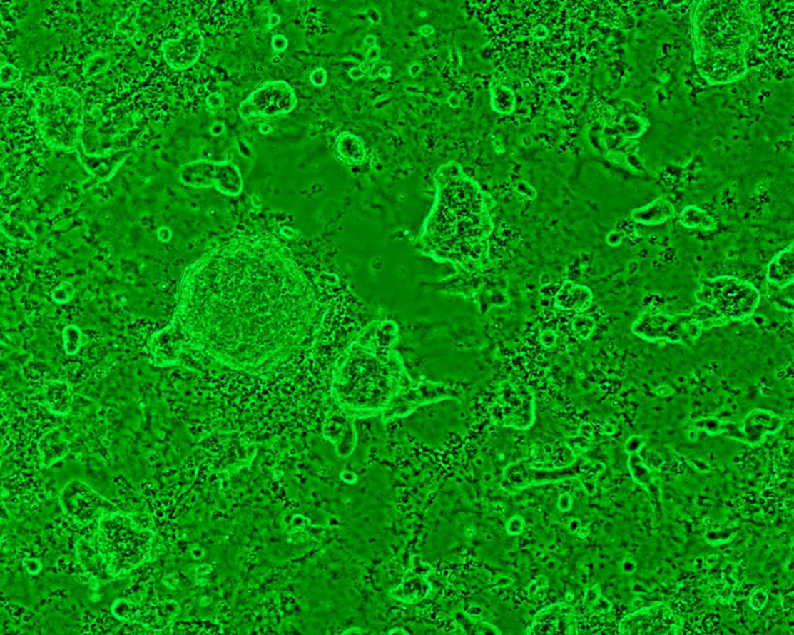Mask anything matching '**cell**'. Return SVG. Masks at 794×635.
<instances>
[{"label":"cell","instance_id":"6da1fadb","mask_svg":"<svg viewBox=\"0 0 794 635\" xmlns=\"http://www.w3.org/2000/svg\"><path fill=\"white\" fill-rule=\"evenodd\" d=\"M194 277L208 292L210 345L229 366L266 371L317 328L315 292L275 240H229L204 259Z\"/></svg>","mask_w":794,"mask_h":635},{"label":"cell","instance_id":"7a4b0ae2","mask_svg":"<svg viewBox=\"0 0 794 635\" xmlns=\"http://www.w3.org/2000/svg\"><path fill=\"white\" fill-rule=\"evenodd\" d=\"M436 183V201L421 236L424 253L477 271L488 258L493 231L483 193L454 162L439 170Z\"/></svg>","mask_w":794,"mask_h":635},{"label":"cell","instance_id":"3957f363","mask_svg":"<svg viewBox=\"0 0 794 635\" xmlns=\"http://www.w3.org/2000/svg\"><path fill=\"white\" fill-rule=\"evenodd\" d=\"M398 337V327L392 321L375 322L345 351L332 382V394L342 407L387 416L412 381L394 350Z\"/></svg>","mask_w":794,"mask_h":635},{"label":"cell","instance_id":"277c9868","mask_svg":"<svg viewBox=\"0 0 794 635\" xmlns=\"http://www.w3.org/2000/svg\"><path fill=\"white\" fill-rule=\"evenodd\" d=\"M120 510L97 521L96 532L77 544L81 564L94 576L115 578L150 562L155 532L142 528Z\"/></svg>","mask_w":794,"mask_h":635},{"label":"cell","instance_id":"5b68a950","mask_svg":"<svg viewBox=\"0 0 794 635\" xmlns=\"http://www.w3.org/2000/svg\"><path fill=\"white\" fill-rule=\"evenodd\" d=\"M29 93L34 100L35 116L45 142L52 148L66 150L79 146L83 124V105L79 94L49 78L35 81L29 86Z\"/></svg>","mask_w":794,"mask_h":635},{"label":"cell","instance_id":"8992f818","mask_svg":"<svg viewBox=\"0 0 794 635\" xmlns=\"http://www.w3.org/2000/svg\"><path fill=\"white\" fill-rule=\"evenodd\" d=\"M695 297L698 304L713 308L729 322L749 320L761 301L760 292L755 285L728 275L707 278Z\"/></svg>","mask_w":794,"mask_h":635},{"label":"cell","instance_id":"52a82bcc","mask_svg":"<svg viewBox=\"0 0 794 635\" xmlns=\"http://www.w3.org/2000/svg\"><path fill=\"white\" fill-rule=\"evenodd\" d=\"M594 463L579 458L569 466L559 469H541L525 459L509 464L504 469L502 488L509 493H516L531 487L567 479H578L585 484L593 472Z\"/></svg>","mask_w":794,"mask_h":635},{"label":"cell","instance_id":"ba28073f","mask_svg":"<svg viewBox=\"0 0 794 635\" xmlns=\"http://www.w3.org/2000/svg\"><path fill=\"white\" fill-rule=\"evenodd\" d=\"M640 339L655 342L666 340L672 345H690L701 337V324L688 315H671L663 313H644L631 326Z\"/></svg>","mask_w":794,"mask_h":635},{"label":"cell","instance_id":"9c48e42d","mask_svg":"<svg viewBox=\"0 0 794 635\" xmlns=\"http://www.w3.org/2000/svg\"><path fill=\"white\" fill-rule=\"evenodd\" d=\"M298 105L295 91L283 80L268 81L259 86L240 104V117L244 120H273L288 115Z\"/></svg>","mask_w":794,"mask_h":635},{"label":"cell","instance_id":"30bf717a","mask_svg":"<svg viewBox=\"0 0 794 635\" xmlns=\"http://www.w3.org/2000/svg\"><path fill=\"white\" fill-rule=\"evenodd\" d=\"M491 418L497 425L525 431L536 421V398L523 385L504 381L499 396L491 407Z\"/></svg>","mask_w":794,"mask_h":635},{"label":"cell","instance_id":"8fae6325","mask_svg":"<svg viewBox=\"0 0 794 635\" xmlns=\"http://www.w3.org/2000/svg\"><path fill=\"white\" fill-rule=\"evenodd\" d=\"M59 502L66 514L80 525H90L118 510L117 505L80 479L66 483L59 494Z\"/></svg>","mask_w":794,"mask_h":635},{"label":"cell","instance_id":"7c38bea8","mask_svg":"<svg viewBox=\"0 0 794 635\" xmlns=\"http://www.w3.org/2000/svg\"><path fill=\"white\" fill-rule=\"evenodd\" d=\"M180 178L185 185L193 188L215 186L218 190L228 196L239 195L243 188L241 173L230 162H191L180 170Z\"/></svg>","mask_w":794,"mask_h":635},{"label":"cell","instance_id":"4fadbf2b","mask_svg":"<svg viewBox=\"0 0 794 635\" xmlns=\"http://www.w3.org/2000/svg\"><path fill=\"white\" fill-rule=\"evenodd\" d=\"M784 427V420L771 410L755 409L750 412L740 427L731 421L722 420L720 435L728 439L758 447L765 442L769 435L779 433Z\"/></svg>","mask_w":794,"mask_h":635},{"label":"cell","instance_id":"5bb4252c","mask_svg":"<svg viewBox=\"0 0 794 635\" xmlns=\"http://www.w3.org/2000/svg\"><path fill=\"white\" fill-rule=\"evenodd\" d=\"M204 39L195 24H183L177 37L166 40L161 50L168 66L185 70L195 64L203 51Z\"/></svg>","mask_w":794,"mask_h":635},{"label":"cell","instance_id":"9a60e30c","mask_svg":"<svg viewBox=\"0 0 794 635\" xmlns=\"http://www.w3.org/2000/svg\"><path fill=\"white\" fill-rule=\"evenodd\" d=\"M452 391L442 383L412 381L389 412L388 417H404L422 405L452 399Z\"/></svg>","mask_w":794,"mask_h":635},{"label":"cell","instance_id":"2e32d148","mask_svg":"<svg viewBox=\"0 0 794 635\" xmlns=\"http://www.w3.org/2000/svg\"><path fill=\"white\" fill-rule=\"evenodd\" d=\"M793 243L776 254L767 265L766 278L769 285L776 289H785L793 285Z\"/></svg>","mask_w":794,"mask_h":635},{"label":"cell","instance_id":"e0dca14e","mask_svg":"<svg viewBox=\"0 0 794 635\" xmlns=\"http://www.w3.org/2000/svg\"><path fill=\"white\" fill-rule=\"evenodd\" d=\"M38 451L41 456L42 466L51 467L58 463L70 452L71 444L64 437L63 432L58 427L46 432L37 442Z\"/></svg>","mask_w":794,"mask_h":635},{"label":"cell","instance_id":"ac0fdd59","mask_svg":"<svg viewBox=\"0 0 794 635\" xmlns=\"http://www.w3.org/2000/svg\"><path fill=\"white\" fill-rule=\"evenodd\" d=\"M594 294L588 286L566 282L556 296V306L572 312H585L593 303Z\"/></svg>","mask_w":794,"mask_h":635},{"label":"cell","instance_id":"d6986e66","mask_svg":"<svg viewBox=\"0 0 794 635\" xmlns=\"http://www.w3.org/2000/svg\"><path fill=\"white\" fill-rule=\"evenodd\" d=\"M675 215V208L671 202L658 197L645 206L636 208L631 212V220L645 226H657L671 220Z\"/></svg>","mask_w":794,"mask_h":635},{"label":"cell","instance_id":"ffe728a7","mask_svg":"<svg viewBox=\"0 0 794 635\" xmlns=\"http://www.w3.org/2000/svg\"><path fill=\"white\" fill-rule=\"evenodd\" d=\"M81 161L91 174L100 182L109 180L117 171L118 167L126 161V153H116L113 155L93 156L86 155L85 151H79Z\"/></svg>","mask_w":794,"mask_h":635},{"label":"cell","instance_id":"44dd1931","mask_svg":"<svg viewBox=\"0 0 794 635\" xmlns=\"http://www.w3.org/2000/svg\"><path fill=\"white\" fill-rule=\"evenodd\" d=\"M44 396L48 409L54 415H68L73 404L72 388L63 380L49 381L45 386Z\"/></svg>","mask_w":794,"mask_h":635},{"label":"cell","instance_id":"7402d4cb","mask_svg":"<svg viewBox=\"0 0 794 635\" xmlns=\"http://www.w3.org/2000/svg\"><path fill=\"white\" fill-rule=\"evenodd\" d=\"M628 455L629 474H631L634 482L646 489L651 498L660 499L661 494L660 486L658 485L657 479H656L652 469L640 456V452L629 453Z\"/></svg>","mask_w":794,"mask_h":635},{"label":"cell","instance_id":"603a6c76","mask_svg":"<svg viewBox=\"0 0 794 635\" xmlns=\"http://www.w3.org/2000/svg\"><path fill=\"white\" fill-rule=\"evenodd\" d=\"M336 150L337 156L345 164H361L366 158L363 142L360 138L350 132H344L337 136Z\"/></svg>","mask_w":794,"mask_h":635},{"label":"cell","instance_id":"cb8c5ba5","mask_svg":"<svg viewBox=\"0 0 794 635\" xmlns=\"http://www.w3.org/2000/svg\"><path fill=\"white\" fill-rule=\"evenodd\" d=\"M680 223L685 228L698 229V230L714 231L717 223L706 210L695 205H688L680 213Z\"/></svg>","mask_w":794,"mask_h":635},{"label":"cell","instance_id":"d4e9b609","mask_svg":"<svg viewBox=\"0 0 794 635\" xmlns=\"http://www.w3.org/2000/svg\"><path fill=\"white\" fill-rule=\"evenodd\" d=\"M690 315L691 318H695L698 322L701 323L703 331L704 330L715 328V327L726 326L731 323L726 318H723L720 313L716 312L713 308L702 306V305H701V307L696 308Z\"/></svg>","mask_w":794,"mask_h":635},{"label":"cell","instance_id":"484cf974","mask_svg":"<svg viewBox=\"0 0 794 635\" xmlns=\"http://www.w3.org/2000/svg\"><path fill=\"white\" fill-rule=\"evenodd\" d=\"M63 342L66 352L68 355H75L79 352L82 345V332L77 326H67L63 330Z\"/></svg>","mask_w":794,"mask_h":635},{"label":"cell","instance_id":"4316f807","mask_svg":"<svg viewBox=\"0 0 794 635\" xmlns=\"http://www.w3.org/2000/svg\"><path fill=\"white\" fill-rule=\"evenodd\" d=\"M575 331L581 337L582 339H588L589 337L593 334L594 329H595V320L589 316H579L575 320L574 323Z\"/></svg>","mask_w":794,"mask_h":635},{"label":"cell","instance_id":"83f0119b","mask_svg":"<svg viewBox=\"0 0 794 635\" xmlns=\"http://www.w3.org/2000/svg\"><path fill=\"white\" fill-rule=\"evenodd\" d=\"M21 73L17 67L9 64H4L1 67V85L4 86L12 85L13 83L21 79Z\"/></svg>","mask_w":794,"mask_h":635},{"label":"cell","instance_id":"f1b7e54d","mask_svg":"<svg viewBox=\"0 0 794 635\" xmlns=\"http://www.w3.org/2000/svg\"><path fill=\"white\" fill-rule=\"evenodd\" d=\"M733 537V532L729 531V529H725V531H720V529H718V531H710L707 532L706 539L710 544L721 545L726 544V543L731 542Z\"/></svg>","mask_w":794,"mask_h":635},{"label":"cell","instance_id":"f546056e","mask_svg":"<svg viewBox=\"0 0 794 635\" xmlns=\"http://www.w3.org/2000/svg\"><path fill=\"white\" fill-rule=\"evenodd\" d=\"M646 437L641 436V435H634L626 440L625 444L626 453L641 452L643 448L646 447Z\"/></svg>","mask_w":794,"mask_h":635},{"label":"cell","instance_id":"4dcf8cb0","mask_svg":"<svg viewBox=\"0 0 794 635\" xmlns=\"http://www.w3.org/2000/svg\"><path fill=\"white\" fill-rule=\"evenodd\" d=\"M767 601H768V594H767V591L764 590V589L761 588L753 591L750 598V607H752L753 610H755V611H760V610L763 609V608L765 606Z\"/></svg>","mask_w":794,"mask_h":635},{"label":"cell","instance_id":"1f68e13d","mask_svg":"<svg viewBox=\"0 0 794 635\" xmlns=\"http://www.w3.org/2000/svg\"><path fill=\"white\" fill-rule=\"evenodd\" d=\"M310 83L317 88H322L327 83L328 80V73L322 67H317L313 69L309 76Z\"/></svg>","mask_w":794,"mask_h":635},{"label":"cell","instance_id":"d6a6232c","mask_svg":"<svg viewBox=\"0 0 794 635\" xmlns=\"http://www.w3.org/2000/svg\"><path fill=\"white\" fill-rule=\"evenodd\" d=\"M129 14L131 15L126 16V18L123 20L124 21H126V23L128 24H118V29H120L121 32H123V34H126V36L131 38L132 36H133V35H135V32H136L135 31V29H136V24H135V19H136V14H134V11H131Z\"/></svg>","mask_w":794,"mask_h":635},{"label":"cell","instance_id":"836d02e7","mask_svg":"<svg viewBox=\"0 0 794 635\" xmlns=\"http://www.w3.org/2000/svg\"><path fill=\"white\" fill-rule=\"evenodd\" d=\"M524 520L520 516H514L507 524V532L511 536H518L524 531Z\"/></svg>","mask_w":794,"mask_h":635},{"label":"cell","instance_id":"e575fe53","mask_svg":"<svg viewBox=\"0 0 794 635\" xmlns=\"http://www.w3.org/2000/svg\"><path fill=\"white\" fill-rule=\"evenodd\" d=\"M271 47L275 53L285 52L288 47V39L283 34H275L271 39Z\"/></svg>","mask_w":794,"mask_h":635},{"label":"cell","instance_id":"d590c367","mask_svg":"<svg viewBox=\"0 0 794 635\" xmlns=\"http://www.w3.org/2000/svg\"><path fill=\"white\" fill-rule=\"evenodd\" d=\"M207 105L213 111L220 110L224 105V98L220 93H212L207 97Z\"/></svg>","mask_w":794,"mask_h":635},{"label":"cell","instance_id":"8d00e7d4","mask_svg":"<svg viewBox=\"0 0 794 635\" xmlns=\"http://www.w3.org/2000/svg\"><path fill=\"white\" fill-rule=\"evenodd\" d=\"M606 242L607 244L610 245V247H619V245L623 243V235L617 231L610 232V233L607 235Z\"/></svg>","mask_w":794,"mask_h":635},{"label":"cell","instance_id":"74e56055","mask_svg":"<svg viewBox=\"0 0 794 635\" xmlns=\"http://www.w3.org/2000/svg\"><path fill=\"white\" fill-rule=\"evenodd\" d=\"M380 59V49L377 45L374 46V47L369 48V50L367 51L366 56H365V59H366V62H368L369 64H372V62L378 61Z\"/></svg>","mask_w":794,"mask_h":635},{"label":"cell","instance_id":"f35d334b","mask_svg":"<svg viewBox=\"0 0 794 635\" xmlns=\"http://www.w3.org/2000/svg\"><path fill=\"white\" fill-rule=\"evenodd\" d=\"M636 569H637V567H636V562H633V560H631V559L626 558V559H625V561L623 562V564H622V572H623V574H633V572H636Z\"/></svg>","mask_w":794,"mask_h":635},{"label":"cell","instance_id":"ab89813d","mask_svg":"<svg viewBox=\"0 0 794 635\" xmlns=\"http://www.w3.org/2000/svg\"><path fill=\"white\" fill-rule=\"evenodd\" d=\"M626 161H628V163L629 164V166L633 167V168H634V169H636V170L643 169V170H644V167H643V164L641 163V162H640L639 158H637L636 156H634V155L628 156V158H626Z\"/></svg>","mask_w":794,"mask_h":635},{"label":"cell","instance_id":"60d3db41","mask_svg":"<svg viewBox=\"0 0 794 635\" xmlns=\"http://www.w3.org/2000/svg\"><path fill=\"white\" fill-rule=\"evenodd\" d=\"M561 502H563L564 504L563 507H560L561 510H564V512H566V510L571 509L572 499L571 497L569 496V494H561Z\"/></svg>","mask_w":794,"mask_h":635},{"label":"cell","instance_id":"b9f144b4","mask_svg":"<svg viewBox=\"0 0 794 635\" xmlns=\"http://www.w3.org/2000/svg\"><path fill=\"white\" fill-rule=\"evenodd\" d=\"M364 75L363 71H362L359 67H353V68H351L350 72H348V76H350L352 80H360L364 77Z\"/></svg>","mask_w":794,"mask_h":635},{"label":"cell","instance_id":"7bdbcfd3","mask_svg":"<svg viewBox=\"0 0 794 635\" xmlns=\"http://www.w3.org/2000/svg\"><path fill=\"white\" fill-rule=\"evenodd\" d=\"M225 129V126L223 123H215L210 127V132L213 135H220Z\"/></svg>","mask_w":794,"mask_h":635},{"label":"cell","instance_id":"ee69618b","mask_svg":"<svg viewBox=\"0 0 794 635\" xmlns=\"http://www.w3.org/2000/svg\"><path fill=\"white\" fill-rule=\"evenodd\" d=\"M280 18L279 15H278V14L270 15L269 16V21H268L269 29L270 28H271V29L274 28V26H277V24H280Z\"/></svg>","mask_w":794,"mask_h":635},{"label":"cell","instance_id":"f6af8a7d","mask_svg":"<svg viewBox=\"0 0 794 635\" xmlns=\"http://www.w3.org/2000/svg\"><path fill=\"white\" fill-rule=\"evenodd\" d=\"M259 131L261 133L268 134L272 131V127L268 123H262L259 126Z\"/></svg>","mask_w":794,"mask_h":635},{"label":"cell","instance_id":"bcb514c9","mask_svg":"<svg viewBox=\"0 0 794 635\" xmlns=\"http://www.w3.org/2000/svg\"><path fill=\"white\" fill-rule=\"evenodd\" d=\"M364 43L367 46H369L370 48L374 47V46H375V36H372V35H368V36L365 38Z\"/></svg>","mask_w":794,"mask_h":635},{"label":"cell","instance_id":"7dc6e473","mask_svg":"<svg viewBox=\"0 0 794 635\" xmlns=\"http://www.w3.org/2000/svg\"><path fill=\"white\" fill-rule=\"evenodd\" d=\"M693 566H695L696 569H701L702 567H704L703 559H702V558L696 559L695 563H693Z\"/></svg>","mask_w":794,"mask_h":635},{"label":"cell","instance_id":"c3c4849f","mask_svg":"<svg viewBox=\"0 0 794 635\" xmlns=\"http://www.w3.org/2000/svg\"><path fill=\"white\" fill-rule=\"evenodd\" d=\"M358 67L363 71L364 74H366V73H368L370 70H371L368 62H363V64H361Z\"/></svg>","mask_w":794,"mask_h":635}]
</instances>
